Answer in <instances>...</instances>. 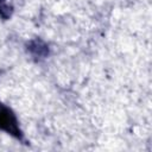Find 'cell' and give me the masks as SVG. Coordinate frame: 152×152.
<instances>
[{"instance_id": "cell-1", "label": "cell", "mask_w": 152, "mask_h": 152, "mask_svg": "<svg viewBox=\"0 0 152 152\" xmlns=\"http://www.w3.org/2000/svg\"><path fill=\"white\" fill-rule=\"evenodd\" d=\"M0 129L6 131L13 137L21 139V131L18 125V120L12 110L0 103Z\"/></svg>"}, {"instance_id": "cell-2", "label": "cell", "mask_w": 152, "mask_h": 152, "mask_svg": "<svg viewBox=\"0 0 152 152\" xmlns=\"http://www.w3.org/2000/svg\"><path fill=\"white\" fill-rule=\"evenodd\" d=\"M27 50L30 51V53L33 57H36L38 59L45 58L49 55V48H48V45L43 40H40V39H33V40H31L27 44Z\"/></svg>"}, {"instance_id": "cell-3", "label": "cell", "mask_w": 152, "mask_h": 152, "mask_svg": "<svg viewBox=\"0 0 152 152\" xmlns=\"http://www.w3.org/2000/svg\"><path fill=\"white\" fill-rule=\"evenodd\" d=\"M13 5L11 0H0V15L4 19H8L12 14Z\"/></svg>"}]
</instances>
